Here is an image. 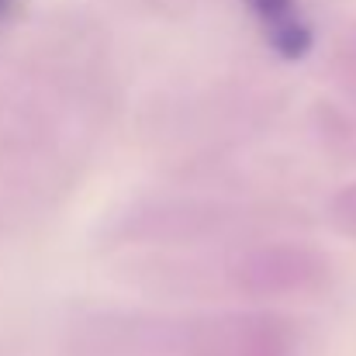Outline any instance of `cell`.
<instances>
[{
    "label": "cell",
    "instance_id": "6da1fadb",
    "mask_svg": "<svg viewBox=\"0 0 356 356\" xmlns=\"http://www.w3.org/2000/svg\"><path fill=\"white\" fill-rule=\"evenodd\" d=\"M256 24L263 28L270 49L280 59H305L312 49V28L298 0H245Z\"/></svg>",
    "mask_w": 356,
    "mask_h": 356
},
{
    "label": "cell",
    "instance_id": "7a4b0ae2",
    "mask_svg": "<svg viewBox=\"0 0 356 356\" xmlns=\"http://www.w3.org/2000/svg\"><path fill=\"white\" fill-rule=\"evenodd\" d=\"M7 3H10V0H0V14H3V10H7Z\"/></svg>",
    "mask_w": 356,
    "mask_h": 356
}]
</instances>
